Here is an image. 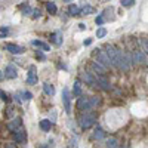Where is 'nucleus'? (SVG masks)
Wrapping results in <instances>:
<instances>
[{
    "mask_svg": "<svg viewBox=\"0 0 148 148\" xmlns=\"http://www.w3.org/2000/svg\"><path fill=\"white\" fill-rule=\"evenodd\" d=\"M93 55L96 56V61L99 64H102L105 68H111L113 67V64H111V59L108 58V55L105 53V51H102V49H95L93 51Z\"/></svg>",
    "mask_w": 148,
    "mask_h": 148,
    "instance_id": "obj_1",
    "label": "nucleus"
},
{
    "mask_svg": "<svg viewBox=\"0 0 148 148\" xmlns=\"http://www.w3.org/2000/svg\"><path fill=\"white\" fill-rule=\"evenodd\" d=\"M90 43H92V39H88V40H84V42H83V45H84V46H89Z\"/></svg>",
    "mask_w": 148,
    "mask_h": 148,
    "instance_id": "obj_35",
    "label": "nucleus"
},
{
    "mask_svg": "<svg viewBox=\"0 0 148 148\" xmlns=\"http://www.w3.org/2000/svg\"><path fill=\"white\" fill-rule=\"evenodd\" d=\"M43 90H45V93L47 96H53L55 95V88H53L51 83H45L43 84Z\"/></svg>",
    "mask_w": 148,
    "mask_h": 148,
    "instance_id": "obj_20",
    "label": "nucleus"
},
{
    "mask_svg": "<svg viewBox=\"0 0 148 148\" xmlns=\"http://www.w3.org/2000/svg\"><path fill=\"white\" fill-rule=\"evenodd\" d=\"M19 95L22 96V99H24V101H30L31 98H33V93H31V92H28V90H25V92H21Z\"/></svg>",
    "mask_w": 148,
    "mask_h": 148,
    "instance_id": "obj_29",
    "label": "nucleus"
},
{
    "mask_svg": "<svg viewBox=\"0 0 148 148\" xmlns=\"http://www.w3.org/2000/svg\"><path fill=\"white\" fill-rule=\"evenodd\" d=\"M51 127H52V120L45 119V120L40 121V129H42L43 132H49V130H51Z\"/></svg>",
    "mask_w": 148,
    "mask_h": 148,
    "instance_id": "obj_18",
    "label": "nucleus"
},
{
    "mask_svg": "<svg viewBox=\"0 0 148 148\" xmlns=\"http://www.w3.org/2000/svg\"><path fill=\"white\" fill-rule=\"evenodd\" d=\"M14 139H15V142H18V144L25 142V141H27V133L24 132V130L15 132V133H14Z\"/></svg>",
    "mask_w": 148,
    "mask_h": 148,
    "instance_id": "obj_13",
    "label": "nucleus"
},
{
    "mask_svg": "<svg viewBox=\"0 0 148 148\" xmlns=\"http://www.w3.org/2000/svg\"><path fill=\"white\" fill-rule=\"evenodd\" d=\"M21 9H22V15H30V14H33V9H31L28 5L21 6Z\"/></svg>",
    "mask_w": 148,
    "mask_h": 148,
    "instance_id": "obj_30",
    "label": "nucleus"
},
{
    "mask_svg": "<svg viewBox=\"0 0 148 148\" xmlns=\"http://www.w3.org/2000/svg\"><path fill=\"white\" fill-rule=\"evenodd\" d=\"M27 83H28V84H36V83H37V70H36L34 65H30V68H28Z\"/></svg>",
    "mask_w": 148,
    "mask_h": 148,
    "instance_id": "obj_6",
    "label": "nucleus"
},
{
    "mask_svg": "<svg viewBox=\"0 0 148 148\" xmlns=\"http://www.w3.org/2000/svg\"><path fill=\"white\" fill-rule=\"evenodd\" d=\"M40 16H42V10L40 9H34L33 10V18L37 19V18H40Z\"/></svg>",
    "mask_w": 148,
    "mask_h": 148,
    "instance_id": "obj_32",
    "label": "nucleus"
},
{
    "mask_svg": "<svg viewBox=\"0 0 148 148\" xmlns=\"http://www.w3.org/2000/svg\"><path fill=\"white\" fill-rule=\"evenodd\" d=\"M46 9L49 10V14H52V15H55L56 12H58V8H56V5H55V3H52V2L46 3Z\"/></svg>",
    "mask_w": 148,
    "mask_h": 148,
    "instance_id": "obj_24",
    "label": "nucleus"
},
{
    "mask_svg": "<svg viewBox=\"0 0 148 148\" xmlns=\"http://www.w3.org/2000/svg\"><path fill=\"white\" fill-rule=\"evenodd\" d=\"M120 5L123 8H130L135 5V0H120Z\"/></svg>",
    "mask_w": 148,
    "mask_h": 148,
    "instance_id": "obj_28",
    "label": "nucleus"
},
{
    "mask_svg": "<svg viewBox=\"0 0 148 148\" xmlns=\"http://www.w3.org/2000/svg\"><path fill=\"white\" fill-rule=\"evenodd\" d=\"M104 22H105V19H104V16H102V15H98V16L95 18V24H96V25H99V27H101Z\"/></svg>",
    "mask_w": 148,
    "mask_h": 148,
    "instance_id": "obj_31",
    "label": "nucleus"
},
{
    "mask_svg": "<svg viewBox=\"0 0 148 148\" xmlns=\"http://www.w3.org/2000/svg\"><path fill=\"white\" fill-rule=\"evenodd\" d=\"M104 136H105V132L102 130V127L98 126V127L95 129V132H93V139H98V141H99V139H102Z\"/></svg>",
    "mask_w": 148,
    "mask_h": 148,
    "instance_id": "obj_22",
    "label": "nucleus"
},
{
    "mask_svg": "<svg viewBox=\"0 0 148 148\" xmlns=\"http://www.w3.org/2000/svg\"><path fill=\"white\" fill-rule=\"evenodd\" d=\"M31 45L36 46V47H39V49H42L43 52H49V51H51V46H49L47 43H45V42H42V40H33Z\"/></svg>",
    "mask_w": 148,
    "mask_h": 148,
    "instance_id": "obj_12",
    "label": "nucleus"
},
{
    "mask_svg": "<svg viewBox=\"0 0 148 148\" xmlns=\"http://www.w3.org/2000/svg\"><path fill=\"white\" fill-rule=\"evenodd\" d=\"M139 46L144 49V53L148 55V39H145V37H142V39H139Z\"/></svg>",
    "mask_w": 148,
    "mask_h": 148,
    "instance_id": "obj_23",
    "label": "nucleus"
},
{
    "mask_svg": "<svg viewBox=\"0 0 148 148\" xmlns=\"http://www.w3.org/2000/svg\"><path fill=\"white\" fill-rule=\"evenodd\" d=\"M68 14H70L71 16H79V15H82V9H80L77 5H70Z\"/></svg>",
    "mask_w": 148,
    "mask_h": 148,
    "instance_id": "obj_16",
    "label": "nucleus"
},
{
    "mask_svg": "<svg viewBox=\"0 0 148 148\" xmlns=\"http://www.w3.org/2000/svg\"><path fill=\"white\" fill-rule=\"evenodd\" d=\"M73 93H74V96H76V98L82 96V88H80V83H79V82H76V83H74V88H73Z\"/></svg>",
    "mask_w": 148,
    "mask_h": 148,
    "instance_id": "obj_25",
    "label": "nucleus"
},
{
    "mask_svg": "<svg viewBox=\"0 0 148 148\" xmlns=\"http://www.w3.org/2000/svg\"><path fill=\"white\" fill-rule=\"evenodd\" d=\"M77 108L82 110V111L90 110L89 108V98L88 96H79V99H77Z\"/></svg>",
    "mask_w": 148,
    "mask_h": 148,
    "instance_id": "obj_10",
    "label": "nucleus"
},
{
    "mask_svg": "<svg viewBox=\"0 0 148 148\" xmlns=\"http://www.w3.org/2000/svg\"><path fill=\"white\" fill-rule=\"evenodd\" d=\"M107 148H117V141L114 138H108L107 139Z\"/></svg>",
    "mask_w": 148,
    "mask_h": 148,
    "instance_id": "obj_27",
    "label": "nucleus"
},
{
    "mask_svg": "<svg viewBox=\"0 0 148 148\" xmlns=\"http://www.w3.org/2000/svg\"><path fill=\"white\" fill-rule=\"evenodd\" d=\"M80 9H82V15H89V14H93L95 12L93 6H90L89 3H84L83 8H80Z\"/></svg>",
    "mask_w": 148,
    "mask_h": 148,
    "instance_id": "obj_21",
    "label": "nucleus"
},
{
    "mask_svg": "<svg viewBox=\"0 0 148 148\" xmlns=\"http://www.w3.org/2000/svg\"><path fill=\"white\" fill-rule=\"evenodd\" d=\"M0 98H2L3 101H8V95H6L5 92H0Z\"/></svg>",
    "mask_w": 148,
    "mask_h": 148,
    "instance_id": "obj_34",
    "label": "nucleus"
},
{
    "mask_svg": "<svg viewBox=\"0 0 148 148\" xmlns=\"http://www.w3.org/2000/svg\"><path fill=\"white\" fill-rule=\"evenodd\" d=\"M96 80H98V86H99L101 89H104V90H110L111 89V84H110V82L105 77H96Z\"/></svg>",
    "mask_w": 148,
    "mask_h": 148,
    "instance_id": "obj_14",
    "label": "nucleus"
},
{
    "mask_svg": "<svg viewBox=\"0 0 148 148\" xmlns=\"http://www.w3.org/2000/svg\"><path fill=\"white\" fill-rule=\"evenodd\" d=\"M79 28L80 30H84L86 28V24H79Z\"/></svg>",
    "mask_w": 148,
    "mask_h": 148,
    "instance_id": "obj_36",
    "label": "nucleus"
},
{
    "mask_svg": "<svg viewBox=\"0 0 148 148\" xmlns=\"http://www.w3.org/2000/svg\"><path fill=\"white\" fill-rule=\"evenodd\" d=\"M51 42H52L55 46H61V45H62V42H64L62 31H61V30H58V31L52 33V34H51Z\"/></svg>",
    "mask_w": 148,
    "mask_h": 148,
    "instance_id": "obj_8",
    "label": "nucleus"
},
{
    "mask_svg": "<svg viewBox=\"0 0 148 148\" xmlns=\"http://www.w3.org/2000/svg\"><path fill=\"white\" fill-rule=\"evenodd\" d=\"M95 121H96V116L93 113H86L80 117V126L83 129H89L90 126L95 125Z\"/></svg>",
    "mask_w": 148,
    "mask_h": 148,
    "instance_id": "obj_2",
    "label": "nucleus"
},
{
    "mask_svg": "<svg viewBox=\"0 0 148 148\" xmlns=\"http://www.w3.org/2000/svg\"><path fill=\"white\" fill-rule=\"evenodd\" d=\"M5 47H6V51H9L10 53H14V55L24 53V47L22 46H18V45H14V43H8Z\"/></svg>",
    "mask_w": 148,
    "mask_h": 148,
    "instance_id": "obj_9",
    "label": "nucleus"
},
{
    "mask_svg": "<svg viewBox=\"0 0 148 148\" xmlns=\"http://www.w3.org/2000/svg\"><path fill=\"white\" fill-rule=\"evenodd\" d=\"M6 148H15V145L14 144H8V147Z\"/></svg>",
    "mask_w": 148,
    "mask_h": 148,
    "instance_id": "obj_39",
    "label": "nucleus"
},
{
    "mask_svg": "<svg viewBox=\"0 0 148 148\" xmlns=\"http://www.w3.org/2000/svg\"><path fill=\"white\" fill-rule=\"evenodd\" d=\"M102 16H104V19H107V21H113L114 19V8H107L102 14H101Z\"/></svg>",
    "mask_w": 148,
    "mask_h": 148,
    "instance_id": "obj_15",
    "label": "nucleus"
},
{
    "mask_svg": "<svg viewBox=\"0 0 148 148\" xmlns=\"http://www.w3.org/2000/svg\"><path fill=\"white\" fill-rule=\"evenodd\" d=\"M90 67H92L93 73H99V74H105V73H107V70H108V68H105L102 64L98 62V61H93V62L90 64Z\"/></svg>",
    "mask_w": 148,
    "mask_h": 148,
    "instance_id": "obj_11",
    "label": "nucleus"
},
{
    "mask_svg": "<svg viewBox=\"0 0 148 148\" xmlns=\"http://www.w3.org/2000/svg\"><path fill=\"white\" fill-rule=\"evenodd\" d=\"M82 77H83V80L88 83L89 86H92V88H98V80H96V77H95V74H93V73L86 71V73L82 74Z\"/></svg>",
    "mask_w": 148,
    "mask_h": 148,
    "instance_id": "obj_4",
    "label": "nucleus"
},
{
    "mask_svg": "<svg viewBox=\"0 0 148 148\" xmlns=\"http://www.w3.org/2000/svg\"><path fill=\"white\" fill-rule=\"evenodd\" d=\"M99 104H101V98H99V96H90V98H89V108H90V110L96 108Z\"/></svg>",
    "mask_w": 148,
    "mask_h": 148,
    "instance_id": "obj_19",
    "label": "nucleus"
},
{
    "mask_svg": "<svg viewBox=\"0 0 148 148\" xmlns=\"http://www.w3.org/2000/svg\"><path fill=\"white\" fill-rule=\"evenodd\" d=\"M105 36H107V30L104 27H99L96 30V37H98V39H104Z\"/></svg>",
    "mask_w": 148,
    "mask_h": 148,
    "instance_id": "obj_26",
    "label": "nucleus"
},
{
    "mask_svg": "<svg viewBox=\"0 0 148 148\" xmlns=\"http://www.w3.org/2000/svg\"><path fill=\"white\" fill-rule=\"evenodd\" d=\"M5 76L8 79H16L18 77V70L14 64H8L6 65V70H5Z\"/></svg>",
    "mask_w": 148,
    "mask_h": 148,
    "instance_id": "obj_7",
    "label": "nucleus"
},
{
    "mask_svg": "<svg viewBox=\"0 0 148 148\" xmlns=\"http://www.w3.org/2000/svg\"><path fill=\"white\" fill-rule=\"evenodd\" d=\"M64 2H67V3H70V2H73V0H64Z\"/></svg>",
    "mask_w": 148,
    "mask_h": 148,
    "instance_id": "obj_41",
    "label": "nucleus"
},
{
    "mask_svg": "<svg viewBox=\"0 0 148 148\" xmlns=\"http://www.w3.org/2000/svg\"><path fill=\"white\" fill-rule=\"evenodd\" d=\"M135 64H141V65H147L148 64V55H145L142 51H132Z\"/></svg>",
    "mask_w": 148,
    "mask_h": 148,
    "instance_id": "obj_3",
    "label": "nucleus"
},
{
    "mask_svg": "<svg viewBox=\"0 0 148 148\" xmlns=\"http://www.w3.org/2000/svg\"><path fill=\"white\" fill-rule=\"evenodd\" d=\"M62 102H64V108H65V111L70 114V113H71V96H70V92H68L67 88L62 90Z\"/></svg>",
    "mask_w": 148,
    "mask_h": 148,
    "instance_id": "obj_5",
    "label": "nucleus"
},
{
    "mask_svg": "<svg viewBox=\"0 0 148 148\" xmlns=\"http://www.w3.org/2000/svg\"><path fill=\"white\" fill-rule=\"evenodd\" d=\"M36 56H37V59H42V61H45V59H46V58H45L43 51H42V52H36Z\"/></svg>",
    "mask_w": 148,
    "mask_h": 148,
    "instance_id": "obj_33",
    "label": "nucleus"
},
{
    "mask_svg": "<svg viewBox=\"0 0 148 148\" xmlns=\"http://www.w3.org/2000/svg\"><path fill=\"white\" fill-rule=\"evenodd\" d=\"M39 148H47L46 145H39Z\"/></svg>",
    "mask_w": 148,
    "mask_h": 148,
    "instance_id": "obj_40",
    "label": "nucleus"
},
{
    "mask_svg": "<svg viewBox=\"0 0 148 148\" xmlns=\"http://www.w3.org/2000/svg\"><path fill=\"white\" fill-rule=\"evenodd\" d=\"M21 126V119L19 117H16V119H14L9 125H8V127H9V130H12V132H16V129Z\"/></svg>",
    "mask_w": 148,
    "mask_h": 148,
    "instance_id": "obj_17",
    "label": "nucleus"
},
{
    "mask_svg": "<svg viewBox=\"0 0 148 148\" xmlns=\"http://www.w3.org/2000/svg\"><path fill=\"white\" fill-rule=\"evenodd\" d=\"M3 77H5V74H3L2 71H0V82H2V80H3Z\"/></svg>",
    "mask_w": 148,
    "mask_h": 148,
    "instance_id": "obj_37",
    "label": "nucleus"
},
{
    "mask_svg": "<svg viewBox=\"0 0 148 148\" xmlns=\"http://www.w3.org/2000/svg\"><path fill=\"white\" fill-rule=\"evenodd\" d=\"M2 33H5V34H6V33H8V28H6V27H2Z\"/></svg>",
    "mask_w": 148,
    "mask_h": 148,
    "instance_id": "obj_38",
    "label": "nucleus"
}]
</instances>
